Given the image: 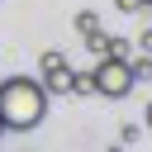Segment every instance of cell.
Listing matches in <instances>:
<instances>
[{
  "instance_id": "obj_2",
  "label": "cell",
  "mask_w": 152,
  "mask_h": 152,
  "mask_svg": "<svg viewBox=\"0 0 152 152\" xmlns=\"http://www.w3.org/2000/svg\"><path fill=\"white\" fill-rule=\"evenodd\" d=\"M90 86H95V95H104V100H124L138 81H133V66H128L119 52H109V57H100V66L90 71Z\"/></svg>"
},
{
  "instance_id": "obj_9",
  "label": "cell",
  "mask_w": 152,
  "mask_h": 152,
  "mask_svg": "<svg viewBox=\"0 0 152 152\" xmlns=\"http://www.w3.org/2000/svg\"><path fill=\"white\" fill-rule=\"evenodd\" d=\"M0 138H5V124H0Z\"/></svg>"
},
{
  "instance_id": "obj_5",
  "label": "cell",
  "mask_w": 152,
  "mask_h": 152,
  "mask_svg": "<svg viewBox=\"0 0 152 152\" xmlns=\"http://www.w3.org/2000/svg\"><path fill=\"white\" fill-rule=\"evenodd\" d=\"M76 28H81V33H95L100 19H95V14H76Z\"/></svg>"
},
{
  "instance_id": "obj_6",
  "label": "cell",
  "mask_w": 152,
  "mask_h": 152,
  "mask_svg": "<svg viewBox=\"0 0 152 152\" xmlns=\"http://www.w3.org/2000/svg\"><path fill=\"white\" fill-rule=\"evenodd\" d=\"M114 5H119L124 14H133V10H142V0H114Z\"/></svg>"
},
{
  "instance_id": "obj_7",
  "label": "cell",
  "mask_w": 152,
  "mask_h": 152,
  "mask_svg": "<svg viewBox=\"0 0 152 152\" xmlns=\"http://www.w3.org/2000/svg\"><path fill=\"white\" fill-rule=\"evenodd\" d=\"M138 43H142V52H152V28H147V33L138 38Z\"/></svg>"
},
{
  "instance_id": "obj_8",
  "label": "cell",
  "mask_w": 152,
  "mask_h": 152,
  "mask_svg": "<svg viewBox=\"0 0 152 152\" xmlns=\"http://www.w3.org/2000/svg\"><path fill=\"white\" fill-rule=\"evenodd\" d=\"M142 119H147V128H152V104H147V109H142Z\"/></svg>"
},
{
  "instance_id": "obj_1",
  "label": "cell",
  "mask_w": 152,
  "mask_h": 152,
  "mask_svg": "<svg viewBox=\"0 0 152 152\" xmlns=\"http://www.w3.org/2000/svg\"><path fill=\"white\" fill-rule=\"evenodd\" d=\"M43 114H48V90H43V81H33V76H5V81H0V124H5L10 133L38 128Z\"/></svg>"
},
{
  "instance_id": "obj_3",
  "label": "cell",
  "mask_w": 152,
  "mask_h": 152,
  "mask_svg": "<svg viewBox=\"0 0 152 152\" xmlns=\"http://www.w3.org/2000/svg\"><path fill=\"white\" fill-rule=\"evenodd\" d=\"M86 48H90V52H100V57H109V52H119V38H109V33H100V28H95V33H86Z\"/></svg>"
},
{
  "instance_id": "obj_4",
  "label": "cell",
  "mask_w": 152,
  "mask_h": 152,
  "mask_svg": "<svg viewBox=\"0 0 152 152\" xmlns=\"http://www.w3.org/2000/svg\"><path fill=\"white\" fill-rule=\"evenodd\" d=\"M71 95H95V86H90V71L81 76V71H71Z\"/></svg>"
},
{
  "instance_id": "obj_10",
  "label": "cell",
  "mask_w": 152,
  "mask_h": 152,
  "mask_svg": "<svg viewBox=\"0 0 152 152\" xmlns=\"http://www.w3.org/2000/svg\"><path fill=\"white\" fill-rule=\"evenodd\" d=\"M142 5H152V0H142Z\"/></svg>"
}]
</instances>
